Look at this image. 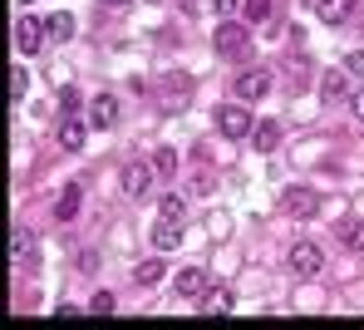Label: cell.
<instances>
[{"label": "cell", "mask_w": 364, "mask_h": 330, "mask_svg": "<svg viewBox=\"0 0 364 330\" xmlns=\"http://www.w3.org/2000/svg\"><path fill=\"white\" fill-rule=\"evenodd\" d=\"M217 60H232V65H242L246 55H251V25H217Z\"/></svg>", "instance_id": "cell-1"}, {"label": "cell", "mask_w": 364, "mask_h": 330, "mask_svg": "<svg viewBox=\"0 0 364 330\" xmlns=\"http://www.w3.org/2000/svg\"><path fill=\"white\" fill-rule=\"evenodd\" d=\"M217 129H222V138H251V114H246V104L237 99V104H222L217 109Z\"/></svg>", "instance_id": "cell-2"}, {"label": "cell", "mask_w": 364, "mask_h": 330, "mask_svg": "<svg viewBox=\"0 0 364 330\" xmlns=\"http://www.w3.org/2000/svg\"><path fill=\"white\" fill-rule=\"evenodd\" d=\"M232 94H237L242 104H256V99H266V94H271V74H266V69H242V74L232 79Z\"/></svg>", "instance_id": "cell-3"}, {"label": "cell", "mask_w": 364, "mask_h": 330, "mask_svg": "<svg viewBox=\"0 0 364 330\" xmlns=\"http://www.w3.org/2000/svg\"><path fill=\"white\" fill-rule=\"evenodd\" d=\"M153 163H143V158H133V163H123V173H119V188H123V198H143L148 193V183H153Z\"/></svg>", "instance_id": "cell-4"}, {"label": "cell", "mask_w": 364, "mask_h": 330, "mask_svg": "<svg viewBox=\"0 0 364 330\" xmlns=\"http://www.w3.org/2000/svg\"><path fill=\"white\" fill-rule=\"evenodd\" d=\"M45 35H50L45 20H35V15H20V20H15V45H20L25 55H35V50L45 45Z\"/></svg>", "instance_id": "cell-5"}, {"label": "cell", "mask_w": 364, "mask_h": 330, "mask_svg": "<svg viewBox=\"0 0 364 330\" xmlns=\"http://www.w3.org/2000/svg\"><path fill=\"white\" fill-rule=\"evenodd\" d=\"M320 266H325V252L315 242H296L291 247V271L296 276H320Z\"/></svg>", "instance_id": "cell-6"}, {"label": "cell", "mask_w": 364, "mask_h": 330, "mask_svg": "<svg viewBox=\"0 0 364 330\" xmlns=\"http://www.w3.org/2000/svg\"><path fill=\"white\" fill-rule=\"evenodd\" d=\"M178 242H182V217H163V212H158V222H153V247H158V252H173Z\"/></svg>", "instance_id": "cell-7"}, {"label": "cell", "mask_w": 364, "mask_h": 330, "mask_svg": "<svg viewBox=\"0 0 364 330\" xmlns=\"http://www.w3.org/2000/svg\"><path fill=\"white\" fill-rule=\"evenodd\" d=\"M291 217H315L320 212V198L310 193V188H286V202H281Z\"/></svg>", "instance_id": "cell-8"}, {"label": "cell", "mask_w": 364, "mask_h": 330, "mask_svg": "<svg viewBox=\"0 0 364 330\" xmlns=\"http://www.w3.org/2000/svg\"><path fill=\"white\" fill-rule=\"evenodd\" d=\"M89 124H99V129L119 124V99H114V94H94V99H89Z\"/></svg>", "instance_id": "cell-9"}, {"label": "cell", "mask_w": 364, "mask_h": 330, "mask_svg": "<svg viewBox=\"0 0 364 330\" xmlns=\"http://www.w3.org/2000/svg\"><path fill=\"white\" fill-rule=\"evenodd\" d=\"M232 306H237V296L227 286H207L202 291V316H232Z\"/></svg>", "instance_id": "cell-10"}, {"label": "cell", "mask_w": 364, "mask_h": 330, "mask_svg": "<svg viewBox=\"0 0 364 330\" xmlns=\"http://www.w3.org/2000/svg\"><path fill=\"white\" fill-rule=\"evenodd\" d=\"M202 291H207V271H202V266H182L178 271V296L202 301Z\"/></svg>", "instance_id": "cell-11"}, {"label": "cell", "mask_w": 364, "mask_h": 330, "mask_svg": "<svg viewBox=\"0 0 364 330\" xmlns=\"http://www.w3.org/2000/svg\"><path fill=\"white\" fill-rule=\"evenodd\" d=\"M251 143H256V153H276V148H281V124H276V119H261V124L251 129Z\"/></svg>", "instance_id": "cell-12"}, {"label": "cell", "mask_w": 364, "mask_h": 330, "mask_svg": "<svg viewBox=\"0 0 364 330\" xmlns=\"http://www.w3.org/2000/svg\"><path fill=\"white\" fill-rule=\"evenodd\" d=\"M315 15H320L325 25H345V20L355 15V0H315Z\"/></svg>", "instance_id": "cell-13"}, {"label": "cell", "mask_w": 364, "mask_h": 330, "mask_svg": "<svg viewBox=\"0 0 364 330\" xmlns=\"http://www.w3.org/2000/svg\"><path fill=\"white\" fill-rule=\"evenodd\" d=\"M84 138H89L84 119H64V124H60V148H64V153H79V148H84Z\"/></svg>", "instance_id": "cell-14"}, {"label": "cell", "mask_w": 364, "mask_h": 330, "mask_svg": "<svg viewBox=\"0 0 364 330\" xmlns=\"http://www.w3.org/2000/svg\"><path fill=\"white\" fill-rule=\"evenodd\" d=\"M55 217H60V222H74V217H79V183L64 188V198L55 202Z\"/></svg>", "instance_id": "cell-15"}, {"label": "cell", "mask_w": 364, "mask_h": 330, "mask_svg": "<svg viewBox=\"0 0 364 330\" xmlns=\"http://www.w3.org/2000/svg\"><path fill=\"white\" fill-rule=\"evenodd\" d=\"M163 276H168V271H163V262H158V257H148V262H138V271H133V281H138V286H158Z\"/></svg>", "instance_id": "cell-16"}, {"label": "cell", "mask_w": 364, "mask_h": 330, "mask_svg": "<svg viewBox=\"0 0 364 330\" xmlns=\"http://www.w3.org/2000/svg\"><path fill=\"white\" fill-rule=\"evenodd\" d=\"M345 89H350V84H345V74H340V69H330V74L320 79V94H325L330 104H335V99H345Z\"/></svg>", "instance_id": "cell-17"}, {"label": "cell", "mask_w": 364, "mask_h": 330, "mask_svg": "<svg viewBox=\"0 0 364 330\" xmlns=\"http://www.w3.org/2000/svg\"><path fill=\"white\" fill-rule=\"evenodd\" d=\"M242 15H246V25H266L271 20V0H242Z\"/></svg>", "instance_id": "cell-18"}, {"label": "cell", "mask_w": 364, "mask_h": 330, "mask_svg": "<svg viewBox=\"0 0 364 330\" xmlns=\"http://www.w3.org/2000/svg\"><path fill=\"white\" fill-rule=\"evenodd\" d=\"M187 89H192V79H187V74H173V79L163 84V104H173V99H187Z\"/></svg>", "instance_id": "cell-19"}, {"label": "cell", "mask_w": 364, "mask_h": 330, "mask_svg": "<svg viewBox=\"0 0 364 330\" xmlns=\"http://www.w3.org/2000/svg\"><path fill=\"white\" fill-rule=\"evenodd\" d=\"M340 242H345L350 252H364V222H345V227H340Z\"/></svg>", "instance_id": "cell-20"}, {"label": "cell", "mask_w": 364, "mask_h": 330, "mask_svg": "<svg viewBox=\"0 0 364 330\" xmlns=\"http://www.w3.org/2000/svg\"><path fill=\"white\" fill-rule=\"evenodd\" d=\"M153 168H158L163 178H173V173H178V148H158V153H153Z\"/></svg>", "instance_id": "cell-21"}, {"label": "cell", "mask_w": 364, "mask_h": 330, "mask_svg": "<svg viewBox=\"0 0 364 330\" xmlns=\"http://www.w3.org/2000/svg\"><path fill=\"white\" fill-rule=\"evenodd\" d=\"M114 306H119L114 291H94V296H89V316H114Z\"/></svg>", "instance_id": "cell-22"}, {"label": "cell", "mask_w": 364, "mask_h": 330, "mask_svg": "<svg viewBox=\"0 0 364 330\" xmlns=\"http://www.w3.org/2000/svg\"><path fill=\"white\" fill-rule=\"evenodd\" d=\"M45 25H50V35H55V40H69V35H74V15H50V20H45Z\"/></svg>", "instance_id": "cell-23"}, {"label": "cell", "mask_w": 364, "mask_h": 330, "mask_svg": "<svg viewBox=\"0 0 364 330\" xmlns=\"http://www.w3.org/2000/svg\"><path fill=\"white\" fill-rule=\"evenodd\" d=\"M10 257H15V262H20V257H30V232H25V227H15V232H10Z\"/></svg>", "instance_id": "cell-24"}, {"label": "cell", "mask_w": 364, "mask_h": 330, "mask_svg": "<svg viewBox=\"0 0 364 330\" xmlns=\"http://www.w3.org/2000/svg\"><path fill=\"white\" fill-rule=\"evenodd\" d=\"M25 89H30V74H25V69L15 65V69H10V99L20 104V99H25Z\"/></svg>", "instance_id": "cell-25"}, {"label": "cell", "mask_w": 364, "mask_h": 330, "mask_svg": "<svg viewBox=\"0 0 364 330\" xmlns=\"http://www.w3.org/2000/svg\"><path fill=\"white\" fill-rule=\"evenodd\" d=\"M163 217H187V198L168 193V198H163Z\"/></svg>", "instance_id": "cell-26"}, {"label": "cell", "mask_w": 364, "mask_h": 330, "mask_svg": "<svg viewBox=\"0 0 364 330\" xmlns=\"http://www.w3.org/2000/svg\"><path fill=\"white\" fill-rule=\"evenodd\" d=\"M345 69H350V74H364V50H355V55L345 60Z\"/></svg>", "instance_id": "cell-27"}, {"label": "cell", "mask_w": 364, "mask_h": 330, "mask_svg": "<svg viewBox=\"0 0 364 330\" xmlns=\"http://www.w3.org/2000/svg\"><path fill=\"white\" fill-rule=\"evenodd\" d=\"M350 109H355V119H360V124H364V89H360V94H355V99H350Z\"/></svg>", "instance_id": "cell-28"}, {"label": "cell", "mask_w": 364, "mask_h": 330, "mask_svg": "<svg viewBox=\"0 0 364 330\" xmlns=\"http://www.w3.org/2000/svg\"><path fill=\"white\" fill-rule=\"evenodd\" d=\"M237 5H242V0H212V10H217V15H227V10H237Z\"/></svg>", "instance_id": "cell-29"}, {"label": "cell", "mask_w": 364, "mask_h": 330, "mask_svg": "<svg viewBox=\"0 0 364 330\" xmlns=\"http://www.w3.org/2000/svg\"><path fill=\"white\" fill-rule=\"evenodd\" d=\"M104 5H128V0H104Z\"/></svg>", "instance_id": "cell-30"}]
</instances>
